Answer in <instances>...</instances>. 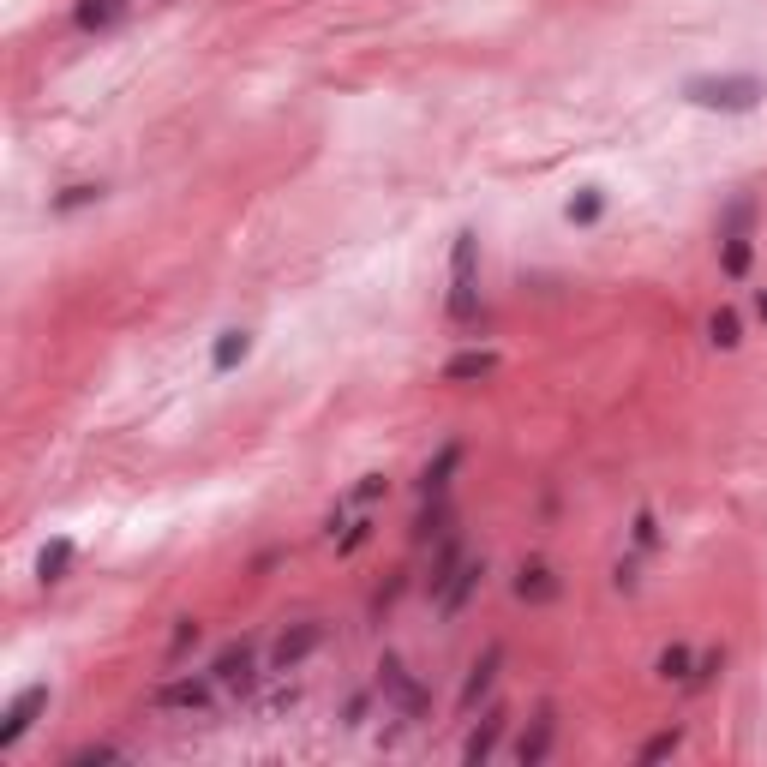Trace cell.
Wrapping results in <instances>:
<instances>
[{
	"mask_svg": "<svg viewBox=\"0 0 767 767\" xmlns=\"http://www.w3.org/2000/svg\"><path fill=\"white\" fill-rule=\"evenodd\" d=\"M474 270H480V240L462 228V234H456V252H450V318H456V324L480 318V288H474Z\"/></svg>",
	"mask_w": 767,
	"mask_h": 767,
	"instance_id": "obj_1",
	"label": "cell"
},
{
	"mask_svg": "<svg viewBox=\"0 0 767 767\" xmlns=\"http://www.w3.org/2000/svg\"><path fill=\"white\" fill-rule=\"evenodd\" d=\"M684 96L696 108H720V114H750L762 102V78H690Z\"/></svg>",
	"mask_w": 767,
	"mask_h": 767,
	"instance_id": "obj_2",
	"label": "cell"
},
{
	"mask_svg": "<svg viewBox=\"0 0 767 767\" xmlns=\"http://www.w3.org/2000/svg\"><path fill=\"white\" fill-rule=\"evenodd\" d=\"M42 708H48V684H30V690L6 708V720H0V750H12V744L36 726V714H42Z\"/></svg>",
	"mask_w": 767,
	"mask_h": 767,
	"instance_id": "obj_3",
	"label": "cell"
},
{
	"mask_svg": "<svg viewBox=\"0 0 767 767\" xmlns=\"http://www.w3.org/2000/svg\"><path fill=\"white\" fill-rule=\"evenodd\" d=\"M378 672H384V690L396 696V708H402L408 720H420V714H426V690H420V684H414V678L402 672V660H384Z\"/></svg>",
	"mask_w": 767,
	"mask_h": 767,
	"instance_id": "obj_4",
	"label": "cell"
},
{
	"mask_svg": "<svg viewBox=\"0 0 767 767\" xmlns=\"http://www.w3.org/2000/svg\"><path fill=\"white\" fill-rule=\"evenodd\" d=\"M318 642H324V630H318V624H300V630H288V636L276 642L270 666H276V672H294V666H300V660H306V654H312Z\"/></svg>",
	"mask_w": 767,
	"mask_h": 767,
	"instance_id": "obj_5",
	"label": "cell"
},
{
	"mask_svg": "<svg viewBox=\"0 0 767 767\" xmlns=\"http://www.w3.org/2000/svg\"><path fill=\"white\" fill-rule=\"evenodd\" d=\"M156 708L198 714V708H210V684H198V678H186V684H162V690H156Z\"/></svg>",
	"mask_w": 767,
	"mask_h": 767,
	"instance_id": "obj_6",
	"label": "cell"
},
{
	"mask_svg": "<svg viewBox=\"0 0 767 767\" xmlns=\"http://www.w3.org/2000/svg\"><path fill=\"white\" fill-rule=\"evenodd\" d=\"M492 366H498V354L468 348V354H456V360L444 366V378H450V384H474V378H492Z\"/></svg>",
	"mask_w": 767,
	"mask_h": 767,
	"instance_id": "obj_7",
	"label": "cell"
},
{
	"mask_svg": "<svg viewBox=\"0 0 767 767\" xmlns=\"http://www.w3.org/2000/svg\"><path fill=\"white\" fill-rule=\"evenodd\" d=\"M552 594H558L552 570H546V564H522V576H516V600H528V606H546Z\"/></svg>",
	"mask_w": 767,
	"mask_h": 767,
	"instance_id": "obj_8",
	"label": "cell"
},
{
	"mask_svg": "<svg viewBox=\"0 0 767 767\" xmlns=\"http://www.w3.org/2000/svg\"><path fill=\"white\" fill-rule=\"evenodd\" d=\"M246 354H252V336H246V330H222L216 348H210V366H216V372H234Z\"/></svg>",
	"mask_w": 767,
	"mask_h": 767,
	"instance_id": "obj_9",
	"label": "cell"
},
{
	"mask_svg": "<svg viewBox=\"0 0 767 767\" xmlns=\"http://www.w3.org/2000/svg\"><path fill=\"white\" fill-rule=\"evenodd\" d=\"M66 564H72V540H48V546H42V558H36V576H42V588L66 582Z\"/></svg>",
	"mask_w": 767,
	"mask_h": 767,
	"instance_id": "obj_10",
	"label": "cell"
},
{
	"mask_svg": "<svg viewBox=\"0 0 767 767\" xmlns=\"http://www.w3.org/2000/svg\"><path fill=\"white\" fill-rule=\"evenodd\" d=\"M216 684H228V690H252V654H246V648H228V654L216 660Z\"/></svg>",
	"mask_w": 767,
	"mask_h": 767,
	"instance_id": "obj_11",
	"label": "cell"
},
{
	"mask_svg": "<svg viewBox=\"0 0 767 767\" xmlns=\"http://www.w3.org/2000/svg\"><path fill=\"white\" fill-rule=\"evenodd\" d=\"M564 216H570L576 228H588V222H600V216H606V192H600V186H582V192H576V198L564 204Z\"/></svg>",
	"mask_w": 767,
	"mask_h": 767,
	"instance_id": "obj_12",
	"label": "cell"
},
{
	"mask_svg": "<svg viewBox=\"0 0 767 767\" xmlns=\"http://www.w3.org/2000/svg\"><path fill=\"white\" fill-rule=\"evenodd\" d=\"M480 576H486L480 564H456V582H450V594H444V618H456V612L468 606V594L480 588Z\"/></svg>",
	"mask_w": 767,
	"mask_h": 767,
	"instance_id": "obj_13",
	"label": "cell"
},
{
	"mask_svg": "<svg viewBox=\"0 0 767 767\" xmlns=\"http://www.w3.org/2000/svg\"><path fill=\"white\" fill-rule=\"evenodd\" d=\"M498 738H504V714H486V726H474V738L462 744V756H468V762H486V756L498 750Z\"/></svg>",
	"mask_w": 767,
	"mask_h": 767,
	"instance_id": "obj_14",
	"label": "cell"
},
{
	"mask_svg": "<svg viewBox=\"0 0 767 767\" xmlns=\"http://www.w3.org/2000/svg\"><path fill=\"white\" fill-rule=\"evenodd\" d=\"M750 228H756V204H750V198L726 204V216H720V240H750Z\"/></svg>",
	"mask_w": 767,
	"mask_h": 767,
	"instance_id": "obj_15",
	"label": "cell"
},
{
	"mask_svg": "<svg viewBox=\"0 0 767 767\" xmlns=\"http://www.w3.org/2000/svg\"><path fill=\"white\" fill-rule=\"evenodd\" d=\"M708 342H714V348H738V342H744V330H738V312H732V306H720V312L708 318Z\"/></svg>",
	"mask_w": 767,
	"mask_h": 767,
	"instance_id": "obj_16",
	"label": "cell"
},
{
	"mask_svg": "<svg viewBox=\"0 0 767 767\" xmlns=\"http://www.w3.org/2000/svg\"><path fill=\"white\" fill-rule=\"evenodd\" d=\"M456 462H462V450H456V444H444V450H438V462L420 474V486H426V492H444V486H450V474H456Z\"/></svg>",
	"mask_w": 767,
	"mask_h": 767,
	"instance_id": "obj_17",
	"label": "cell"
},
{
	"mask_svg": "<svg viewBox=\"0 0 767 767\" xmlns=\"http://www.w3.org/2000/svg\"><path fill=\"white\" fill-rule=\"evenodd\" d=\"M498 660H504V654L492 648V654H486V660L474 666V678H468V690H462V708H474V702H480V696L492 690V678H498Z\"/></svg>",
	"mask_w": 767,
	"mask_h": 767,
	"instance_id": "obj_18",
	"label": "cell"
},
{
	"mask_svg": "<svg viewBox=\"0 0 767 767\" xmlns=\"http://www.w3.org/2000/svg\"><path fill=\"white\" fill-rule=\"evenodd\" d=\"M120 6H126V0H78V24H84V30H102V24L120 18Z\"/></svg>",
	"mask_w": 767,
	"mask_h": 767,
	"instance_id": "obj_19",
	"label": "cell"
},
{
	"mask_svg": "<svg viewBox=\"0 0 767 767\" xmlns=\"http://www.w3.org/2000/svg\"><path fill=\"white\" fill-rule=\"evenodd\" d=\"M690 666H696V660H690V648H684V642H672V648L660 654V678H672V684H684V678H690Z\"/></svg>",
	"mask_w": 767,
	"mask_h": 767,
	"instance_id": "obj_20",
	"label": "cell"
},
{
	"mask_svg": "<svg viewBox=\"0 0 767 767\" xmlns=\"http://www.w3.org/2000/svg\"><path fill=\"white\" fill-rule=\"evenodd\" d=\"M720 264H726V276H744L750 270V240H720Z\"/></svg>",
	"mask_w": 767,
	"mask_h": 767,
	"instance_id": "obj_21",
	"label": "cell"
},
{
	"mask_svg": "<svg viewBox=\"0 0 767 767\" xmlns=\"http://www.w3.org/2000/svg\"><path fill=\"white\" fill-rule=\"evenodd\" d=\"M546 744H552V714H540L534 738H522V750H516V756H522V762H540V756H546Z\"/></svg>",
	"mask_w": 767,
	"mask_h": 767,
	"instance_id": "obj_22",
	"label": "cell"
},
{
	"mask_svg": "<svg viewBox=\"0 0 767 767\" xmlns=\"http://www.w3.org/2000/svg\"><path fill=\"white\" fill-rule=\"evenodd\" d=\"M96 198H102V186H66V192L54 198V210L66 216V210H78V204H96Z\"/></svg>",
	"mask_w": 767,
	"mask_h": 767,
	"instance_id": "obj_23",
	"label": "cell"
},
{
	"mask_svg": "<svg viewBox=\"0 0 767 767\" xmlns=\"http://www.w3.org/2000/svg\"><path fill=\"white\" fill-rule=\"evenodd\" d=\"M672 750H678V732H660V738H648V744H642V762H666Z\"/></svg>",
	"mask_w": 767,
	"mask_h": 767,
	"instance_id": "obj_24",
	"label": "cell"
},
{
	"mask_svg": "<svg viewBox=\"0 0 767 767\" xmlns=\"http://www.w3.org/2000/svg\"><path fill=\"white\" fill-rule=\"evenodd\" d=\"M366 540H372V522H354V528H348V534L336 540V552H360Z\"/></svg>",
	"mask_w": 767,
	"mask_h": 767,
	"instance_id": "obj_25",
	"label": "cell"
},
{
	"mask_svg": "<svg viewBox=\"0 0 767 767\" xmlns=\"http://www.w3.org/2000/svg\"><path fill=\"white\" fill-rule=\"evenodd\" d=\"M378 492H384V480H378V474H366V480H360V486H354V504H372V498H378Z\"/></svg>",
	"mask_w": 767,
	"mask_h": 767,
	"instance_id": "obj_26",
	"label": "cell"
},
{
	"mask_svg": "<svg viewBox=\"0 0 767 767\" xmlns=\"http://www.w3.org/2000/svg\"><path fill=\"white\" fill-rule=\"evenodd\" d=\"M654 540H660V528H654V516H636V546H642V552H648V546H654Z\"/></svg>",
	"mask_w": 767,
	"mask_h": 767,
	"instance_id": "obj_27",
	"label": "cell"
},
{
	"mask_svg": "<svg viewBox=\"0 0 767 767\" xmlns=\"http://www.w3.org/2000/svg\"><path fill=\"white\" fill-rule=\"evenodd\" d=\"M720 666H726V660H720V654H708V660H702V672H696L690 684H714V672H720Z\"/></svg>",
	"mask_w": 767,
	"mask_h": 767,
	"instance_id": "obj_28",
	"label": "cell"
},
{
	"mask_svg": "<svg viewBox=\"0 0 767 767\" xmlns=\"http://www.w3.org/2000/svg\"><path fill=\"white\" fill-rule=\"evenodd\" d=\"M612 582H618V588H624V594H630V588H636V564H630V558H624V564H618V576H612Z\"/></svg>",
	"mask_w": 767,
	"mask_h": 767,
	"instance_id": "obj_29",
	"label": "cell"
},
{
	"mask_svg": "<svg viewBox=\"0 0 767 767\" xmlns=\"http://www.w3.org/2000/svg\"><path fill=\"white\" fill-rule=\"evenodd\" d=\"M192 642H198V624H180V630H174V654H180V648H192Z\"/></svg>",
	"mask_w": 767,
	"mask_h": 767,
	"instance_id": "obj_30",
	"label": "cell"
},
{
	"mask_svg": "<svg viewBox=\"0 0 767 767\" xmlns=\"http://www.w3.org/2000/svg\"><path fill=\"white\" fill-rule=\"evenodd\" d=\"M360 720H366V696H354V702H348V714H342V726H360Z\"/></svg>",
	"mask_w": 767,
	"mask_h": 767,
	"instance_id": "obj_31",
	"label": "cell"
},
{
	"mask_svg": "<svg viewBox=\"0 0 767 767\" xmlns=\"http://www.w3.org/2000/svg\"><path fill=\"white\" fill-rule=\"evenodd\" d=\"M756 312H762V324H767V288H762V294H756Z\"/></svg>",
	"mask_w": 767,
	"mask_h": 767,
	"instance_id": "obj_32",
	"label": "cell"
}]
</instances>
